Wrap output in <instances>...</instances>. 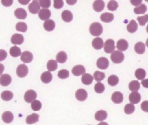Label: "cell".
<instances>
[{
	"label": "cell",
	"mask_w": 148,
	"mask_h": 125,
	"mask_svg": "<svg viewBox=\"0 0 148 125\" xmlns=\"http://www.w3.org/2000/svg\"><path fill=\"white\" fill-rule=\"evenodd\" d=\"M28 68L25 64H20L16 69L17 75L20 78H24L27 75Z\"/></svg>",
	"instance_id": "obj_4"
},
{
	"label": "cell",
	"mask_w": 148,
	"mask_h": 125,
	"mask_svg": "<svg viewBox=\"0 0 148 125\" xmlns=\"http://www.w3.org/2000/svg\"><path fill=\"white\" fill-rule=\"evenodd\" d=\"M39 115L36 113H32L28 115L26 118V123L28 124H31L36 123L39 121Z\"/></svg>",
	"instance_id": "obj_27"
},
{
	"label": "cell",
	"mask_w": 148,
	"mask_h": 125,
	"mask_svg": "<svg viewBox=\"0 0 148 125\" xmlns=\"http://www.w3.org/2000/svg\"><path fill=\"white\" fill-rule=\"evenodd\" d=\"M12 78L9 74L1 75L0 78V84L3 86H7L10 84Z\"/></svg>",
	"instance_id": "obj_18"
},
{
	"label": "cell",
	"mask_w": 148,
	"mask_h": 125,
	"mask_svg": "<svg viewBox=\"0 0 148 125\" xmlns=\"http://www.w3.org/2000/svg\"><path fill=\"white\" fill-rule=\"evenodd\" d=\"M14 16L18 19L23 20L25 19L27 16V13L26 10L23 8H17L15 10L14 12Z\"/></svg>",
	"instance_id": "obj_16"
},
{
	"label": "cell",
	"mask_w": 148,
	"mask_h": 125,
	"mask_svg": "<svg viewBox=\"0 0 148 125\" xmlns=\"http://www.w3.org/2000/svg\"><path fill=\"white\" fill-rule=\"evenodd\" d=\"M61 17L65 22L69 23L72 20L73 14L71 11L68 10H65L62 12Z\"/></svg>",
	"instance_id": "obj_22"
},
{
	"label": "cell",
	"mask_w": 148,
	"mask_h": 125,
	"mask_svg": "<svg viewBox=\"0 0 148 125\" xmlns=\"http://www.w3.org/2000/svg\"><path fill=\"white\" fill-rule=\"evenodd\" d=\"M69 75V71L67 69H65L60 70L58 72V74H57L58 77L60 79H66V78H68Z\"/></svg>",
	"instance_id": "obj_43"
},
{
	"label": "cell",
	"mask_w": 148,
	"mask_h": 125,
	"mask_svg": "<svg viewBox=\"0 0 148 125\" xmlns=\"http://www.w3.org/2000/svg\"><path fill=\"white\" fill-rule=\"evenodd\" d=\"M135 76L138 80H143L146 76V71L142 68H138L135 72Z\"/></svg>",
	"instance_id": "obj_35"
},
{
	"label": "cell",
	"mask_w": 148,
	"mask_h": 125,
	"mask_svg": "<svg viewBox=\"0 0 148 125\" xmlns=\"http://www.w3.org/2000/svg\"><path fill=\"white\" fill-rule=\"evenodd\" d=\"M9 53L11 56L13 57H17L21 56V49L17 46H14L12 47L9 50Z\"/></svg>",
	"instance_id": "obj_31"
},
{
	"label": "cell",
	"mask_w": 148,
	"mask_h": 125,
	"mask_svg": "<svg viewBox=\"0 0 148 125\" xmlns=\"http://www.w3.org/2000/svg\"><path fill=\"white\" fill-rule=\"evenodd\" d=\"M94 76L89 73H84L82 75L81 80L82 82L85 85H90L92 83Z\"/></svg>",
	"instance_id": "obj_21"
},
{
	"label": "cell",
	"mask_w": 148,
	"mask_h": 125,
	"mask_svg": "<svg viewBox=\"0 0 148 125\" xmlns=\"http://www.w3.org/2000/svg\"><path fill=\"white\" fill-rule=\"evenodd\" d=\"M72 74L75 76H80L84 74L86 72L85 68L82 65H76L74 66L72 69Z\"/></svg>",
	"instance_id": "obj_11"
},
{
	"label": "cell",
	"mask_w": 148,
	"mask_h": 125,
	"mask_svg": "<svg viewBox=\"0 0 148 125\" xmlns=\"http://www.w3.org/2000/svg\"><path fill=\"white\" fill-rule=\"evenodd\" d=\"M141 95L138 91H132L129 95V100L132 104H136L140 102Z\"/></svg>",
	"instance_id": "obj_10"
},
{
	"label": "cell",
	"mask_w": 148,
	"mask_h": 125,
	"mask_svg": "<svg viewBox=\"0 0 148 125\" xmlns=\"http://www.w3.org/2000/svg\"><path fill=\"white\" fill-rule=\"evenodd\" d=\"M47 68L49 71H54L57 68V61L54 60H50L47 63Z\"/></svg>",
	"instance_id": "obj_33"
},
{
	"label": "cell",
	"mask_w": 148,
	"mask_h": 125,
	"mask_svg": "<svg viewBox=\"0 0 148 125\" xmlns=\"http://www.w3.org/2000/svg\"><path fill=\"white\" fill-rule=\"evenodd\" d=\"M1 97L3 100H4L5 101H8L11 100L13 98V94L10 91L5 90V91H3L1 93Z\"/></svg>",
	"instance_id": "obj_32"
},
{
	"label": "cell",
	"mask_w": 148,
	"mask_h": 125,
	"mask_svg": "<svg viewBox=\"0 0 148 125\" xmlns=\"http://www.w3.org/2000/svg\"><path fill=\"white\" fill-rule=\"evenodd\" d=\"M141 109L143 111L148 112V101H144L141 104Z\"/></svg>",
	"instance_id": "obj_48"
},
{
	"label": "cell",
	"mask_w": 148,
	"mask_h": 125,
	"mask_svg": "<svg viewBox=\"0 0 148 125\" xmlns=\"http://www.w3.org/2000/svg\"><path fill=\"white\" fill-rule=\"evenodd\" d=\"M20 60L24 63L31 62L33 60V55L29 51H24L21 54Z\"/></svg>",
	"instance_id": "obj_8"
},
{
	"label": "cell",
	"mask_w": 148,
	"mask_h": 125,
	"mask_svg": "<svg viewBox=\"0 0 148 125\" xmlns=\"http://www.w3.org/2000/svg\"><path fill=\"white\" fill-rule=\"evenodd\" d=\"M77 2V1H68L67 0L66 1V2L68 5H74L75 3H76V2Z\"/></svg>",
	"instance_id": "obj_54"
},
{
	"label": "cell",
	"mask_w": 148,
	"mask_h": 125,
	"mask_svg": "<svg viewBox=\"0 0 148 125\" xmlns=\"http://www.w3.org/2000/svg\"><path fill=\"white\" fill-rule=\"evenodd\" d=\"M146 45L147 46V47H148V39L146 40Z\"/></svg>",
	"instance_id": "obj_56"
},
{
	"label": "cell",
	"mask_w": 148,
	"mask_h": 125,
	"mask_svg": "<svg viewBox=\"0 0 148 125\" xmlns=\"http://www.w3.org/2000/svg\"><path fill=\"white\" fill-rule=\"evenodd\" d=\"M64 6V2L62 0H54V7L56 9H61Z\"/></svg>",
	"instance_id": "obj_47"
},
{
	"label": "cell",
	"mask_w": 148,
	"mask_h": 125,
	"mask_svg": "<svg viewBox=\"0 0 148 125\" xmlns=\"http://www.w3.org/2000/svg\"><path fill=\"white\" fill-rule=\"evenodd\" d=\"M127 30L130 33H134L138 30V24L134 20H131L127 26Z\"/></svg>",
	"instance_id": "obj_28"
},
{
	"label": "cell",
	"mask_w": 148,
	"mask_h": 125,
	"mask_svg": "<svg viewBox=\"0 0 148 125\" xmlns=\"http://www.w3.org/2000/svg\"><path fill=\"white\" fill-rule=\"evenodd\" d=\"M124 111L125 113L127 115H130L132 113L135 111V106L132 104H127L125 105Z\"/></svg>",
	"instance_id": "obj_40"
},
{
	"label": "cell",
	"mask_w": 148,
	"mask_h": 125,
	"mask_svg": "<svg viewBox=\"0 0 148 125\" xmlns=\"http://www.w3.org/2000/svg\"><path fill=\"white\" fill-rule=\"evenodd\" d=\"M53 79L52 74L50 71L44 72L40 76V79L42 82L44 83H50Z\"/></svg>",
	"instance_id": "obj_20"
},
{
	"label": "cell",
	"mask_w": 148,
	"mask_h": 125,
	"mask_svg": "<svg viewBox=\"0 0 148 125\" xmlns=\"http://www.w3.org/2000/svg\"><path fill=\"white\" fill-rule=\"evenodd\" d=\"M109 62L108 60L104 57L99 58L96 62L97 67L101 69H106L109 66Z\"/></svg>",
	"instance_id": "obj_6"
},
{
	"label": "cell",
	"mask_w": 148,
	"mask_h": 125,
	"mask_svg": "<svg viewBox=\"0 0 148 125\" xmlns=\"http://www.w3.org/2000/svg\"><path fill=\"white\" fill-rule=\"evenodd\" d=\"M75 97L77 100L83 101L87 98V93L84 89H79L76 91Z\"/></svg>",
	"instance_id": "obj_12"
},
{
	"label": "cell",
	"mask_w": 148,
	"mask_h": 125,
	"mask_svg": "<svg viewBox=\"0 0 148 125\" xmlns=\"http://www.w3.org/2000/svg\"><path fill=\"white\" fill-rule=\"evenodd\" d=\"M111 99L114 103L120 104L123 101V95L120 91H115L112 94Z\"/></svg>",
	"instance_id": "obj_14"
},
{
	"label": "cell",
	"mask_w": 148,
	"mask_h": 125,
	"mask_svg": "<svg viewBox=\"0 0 148 125\" xmlns=\"http://www.w3.org/2000/svg\"><path fill=\"white\" fill-rule=\"evenodd\" d=\"M7 56V53L5 50H0V61H2L4 59L6 58Z\"/></svg>",
	"instance_id": "obj_49"
},
{
	"label": "cell",
	"mask_w": 148,
	"mask_h": 125,
	"mask_svg": "<svg viewBox=\"0 0 148 125\" xmlns=\"http://www.w3.org/2000/svg\"><path fill=\"white\" fill-rule=\"evenodd\" d=\"M108 116L107 112L104 110L98 111L95 114V119L98 121H102L106 119Z\"/></svg>",
	"instance_id": "obj_26"
},
{
	"label": "cell",
	"mask_w": 148,
	"mask_h": 125,
	"mask_svg": "<svg viewBox=\"0 0 148 125\" xmlns=\"http://www.w3.org/2000/svg\"><path fill=\"white\" fill-rule=\"evenodd\" d=\"M134 50L138 54H143L145 52V45L142 42H138L135 45Z\"/></svg>",
	"instance_id": "obj_29"
},
{
	"label": "cell",
	"mask_w": 148,
	"mask_h": 125,
	"mask_svg": "<svg viewBox=\"0 0 148 125\" xmlns=\"http://www.w3.org/2000/svg\"><path fill=\"white\" fill-rule=\"evenodd\" d=\"M37 97V94L35 91L33 90H29L27 91L24 94V100L28 103H31L35 100Z\"/></svg>",
	"instance_id": "obj_5"
},
{
	"label": "cell",
	"mask_w": 148,
	"mask_h": 125,
	"mask_svg": "<svg viewBox=\"0 0 148 125\" xmlns=\"http://www.w3.org/2000/svg\"><path fill=\"white\" fill-rule=\"evenodd\" d=\"M94 90L97 93L101 94L105 90V86L101 82H97L94 86Z\"/></svg>",
	"instance_id": "obj_41"
},
{
	"label": "cell",
	"mask_w": 148,
	"mask_h": 125,
	"mask_svg": "<svg viewBox=\"0 0 148 125\" xmlns=\"http://www.w3.org/2000/svg\"><path fill=\"white\" fill-rule=\"evenodd\" d=\"M24 38L20 34H14L10 39L11 43L14 45H21L23 43Z\"/></svg>",
	"instance_id": "obj_9"
},
{
	"label": "cell",
	"mask_w": 148,
	"mask_h": 125,
	"mask_svg": "<svg viewBox=\"0 0 148 125\" xmlns=\"http://www.w3.org/2000/svg\"><path fill=\"white\" fill-rule=\"evenodd\" d=\"M31 107L33 111H39L42 108V103L39 100H35L32 102H31Z\"/></svg>",
	"instance_id": "obj_42"
},
{
	"label": "cell",
	"mask_w": 148,
	"mask_h": 125,
	"mask_svg": "<svg viewBox=\"0 0 148 125\" xmlns=\"http://www.w3.org/2000/svg\"><path fill=\"white\" fill-rule=\"evenodd\" d=\"M94 79L97 81V82H100L101 80H102L105 77V75L104 72H100L99 71H96L94 73Z\"/></svg>",
	"instance_id": "obj_39"
},
{
	"label": "cell",
	"mask_w": 148,
	"mask_h": 125,
	"mask_svg": "<svg viewBox=\"0 0 148 125\" xmlns=\"http://www.w3.org/2000/svg\"><path fill=\"white\" fill-rule=\"evenodd\" d=\"M146 31H147V32L148 33V24H147V25L146 27Z\"/></svg>",
	"instance_id": "obj_57"
},
{
	"label": "cell",
	"mask_w": 148,
	"mask_h": 125,
	"mask_svg": "<svg viewBox=\"0 0 148 125\" xmlns=\"http://www.w3.org/2000/svg\"><path fill=\"white\" fill-rule=\"evenodd\" d=\"M39 2L40 6L45 9H47L51 5V1L50 0H40Z\"/></svg>",
	"instance_id": "obj_46"
},
{
	"label": "cell",
	"mask_w": 148,
	"mask_h": 125,
	"mask_svg": "<svg viewBox=\"0 0 148 125\" xmlns=\"http://www.w3.org/2000/svg\"><path fill=\"white\" fill-rule=\"evenodd\" d=\"M147 10V7L145 4H141L140 5L136 7L134 9V12L136 14H144Z\"/></svg>",
	"instance_id": "obj_37"
},
{
	"label": "cell",
	"mask_w": 148,
	"mask_h": 125,
	"mask_svg": "<svg viewBox=\"0 0 148 125\" xmlns=\"http://www.w3.org/2000/svg\"><path fill=\"white\" fill-rule=\"evenodd\" d=\"M115 49L114 41L112 39H107L104 43V51L106 53H112Z\"/></svg>",
	"instance_id": "obj_3"
},
{
	"label": "cell",
	"mask_w": 148,
	"mask_h": 125,
	"mask_svg": "<svg viewBox=\"0 0 148 125\" xmlns=\"http://www.w3.org/2000/svg\"><path fill=\"white\" fill-rule=\"evenodd\" d=\"M141 84L144 87L148 88V79L142 80V81L141 82Z\"/></svg>",
	"instance_id": "obj_52"
},
{
	"label": "cell",
	"mask_w": 148,
	"mask_h": 125,
	"mask_svg": "<svg viewBox=\"0 0 148 125\" xmlns=\"http://www.w3.org/2000/svg\"><path fill=\"white\" fill-rule=\"evenodd\" d=\"M110 59L112 62L116 64H119L121 63L124 59V54L119 51V50H116L114 51L110 56Z\"/></svg>",
	"instance_id": "obj_2"
},
{
	"label": "cell",
	"mask_w": 148,
	"mask_h": 125,
	"mask_svg": "<svg viewBox=\"0 0 148 125\" xmlns=\"http://www.w3.org/2000/svg\"><path fill=\"white\" fill-rule=\"evenodd\" d=\"M119 78L115 75H112L108 79V83L111 86H114L119 83Z\"/></svg>",
	"instance_id": "obj_36"
},
{
	"label": "cell",
	"mask_w": 148,
	"mask_h": 125,
	"mask_svg": "<svg viewBox=\"0 0 148 125\" xmlns=\"http://www.w3.org/2000/svg\"><path fill=\"white\" fill-rule=\"evenodd\" d=\"M128 87L132 91H137L140 89V83L137 80H132L129 83Z\"/></svg>",
	"instance_id": "obj_34"
},
{
	"label": "cell",
	"mask_w": 148,
	"mask_h": 125,
	"mask_svg": "<svg viewBox=\"0 0 148 125\" xmlns=\"http://www.w3.org/2000/svg\"><path fill=\"white\" fill-rule=\"evenodd\" d=\"M130 2H131V4H132V5L135 6L137 7L138 5H140V4H141L142 1V0H137V1L134 0V1H131Z\"/></svg>",
	"instance_id": "obj_51"
},
{
	"label": "cell",
	"mask_w": 148,
	"mask_h": 125,
	"mask_svg": "<svg viewBox=\"0 0 148 125\" xmlns=\"http://www.w3.org/2000/svg\"><path fill=\"white\" fill-rule=\"evenodd\" d=\"M56 27L55 22L53 20L49 19L46 20L43 24V27L45 30L47 31H53Z\"/></svg>",
	"instance_id": "obj_23"
},
{
	"label": "cell",
	"mask_w": 148,
	"mask_h": 125,
	"mask_svg": "<svg viewBox=\"0 0 148 125\" xmlns=\"http://www.w3.org/2000/svg\"><path fill=\"white\" fill-rule=\"evenodd\" d=\"M67 60V54L64 51H61L57 54L56 60L60 63H64Z\"/></svg>",
	"instance_id": "obj_30"
},
{
	"label": "cell",
	"mask_w": 148,
	"mask_h": 125,
	"mask_svg": "<svg viewBox=\"0 0 148 125\" xmlns=\"http://www.w3.org/2000/svg\"><path fill=\"white\" fill-rule=\"evenodd\" d=\"M92 7L95 11L97 12H100L103 10L105 8V3L102 0L95 1L93 3Z\"/></svg>",
	"instance_id": "obj_19"
},
{
	"label": "cell",
	"mask_w": 148,
	"mask_h": 125,
	"mask_svg": "<svg viewBox=\"0 0 148 125\" xmlns=\"http://www.w3.org/2000/svg\"><path fill=\"white\" fill-rule=\"evenodd\" d=\"M116 47L117 49L120 52L125 51L128 47V43L126 40L121 39L117 41Z\"/></svg>",
	"instance_id": "obj_17"
},
{
	"label": "cell",
	"mask_w": 148,
	"mask_h": 125,
	"mask_svg": "<svg viewBox=\"0 0 148 125\" xmlns=\"http://www.w3.org/2000/svg\"><path fill=\"white\" fill-rule=\"evenodd\" d=\"M107 8L109 10L114 11L118 8V3L116 1H110L107 5Z\"/></svg>",
	"instance_id": "obj_44"
},
{
	"label": "cell",
	"mask_w": 148,
	"mask_h": 125,
	"mask_svg": "<svg viewBox=\"0 0 148 125\" xmlns=\"http://www.w3.org/2000/svg\"><path fill=\"white\" fill-rule=\"evenodd\" d=\"M89 31L92 35L98 36L102 33L103 27L99 23L95 22L90 25Z\"/></svg>",
	"instance_id": "obj_1"
},
{
	"label": "cell",
	"mask_w": 148,
	"mask_h": 125,
	"mask_svg": "<svg viewBox=\"0 0 148 125\" xmlns=\"http://www.w3.org/2000/svg\"><path fill=\"white\" fill-rule=\"evenodd\" d=\"M137 20L139 22V24L141 26H144L147 22H148V14L144 15L143 16L138 17Z\"/></svg>",
	"instance_id": "obj_45"
},
{
	"label": "cell",
	"mask_w": 148,
	"mask_h": 125,
	"mask_svg": "<svg viewBox=\"0 0 148 125\" xmlns=\"http://www.w3.org/2000/svg\"><path fill=\"white\" fill-rule=\"evenodd\" d=\"M13 1H9V0H8V1H3V0H2V1H1V3H2V4L3 5V6H11L12 5V3H13Z\"/></svg>",
	"instance_id": "obj_50"
},
{
	"label": "cell",
	"mask_w": 148,
	"mask_h": 125,
	"mask_svg": "<svg viewBox=\"0 0 148 125\" xmlns=\"http://www.w3.org/2000/svg\"><path fill=\"white\" fill-rule=\"evenodd\" d=\"M18 2L21 3V5H25L27 4H28L29 2V0H26V1H23V0H18Z\"/></svg>",
	"instance_id": "obj_53"
},
{
	"label": "cell",
	"mask_w": 148,
	"mask_h": 125,
	"mask_svg": "<svg viewBox=\"0 0 148 125\" xmlns=\"http://www.w3.org/2000/svg\"><path fill=\"white\" fill-rule=\"evenodd\" d=\"M16 29L18 31L25 32L27 30V25L24 22H18L16 25Z\"/></svg>",
	"instance_id": "obj_38"
},
{
	"label": "cell",
	"mask_w": 148,
	"mask_h": 125,
	"mask_svg": "<svg viewBox=\"0 0 148 125\" xmlns=\"http://www.w3.org/2000/svg\"><path fill=\"white\" fill-rule=\"evenodd\" d=\"M2 119L6 123H10L13 120V115L10 111H6L2 114Z\"/></svg>",
	"instance_id": "obj_24"
},
{
	"label": "cell",
	"mask_w": 148,
	"mask_h": 125,
	"mask_svg": "<svg viewBox=\"0 0 148 125\" xmlns=\"http://www.w3.org/2000/svg\"><path fill=\"white\" fill-rule=\"evenodd\" d=\"M40 5L39 4V1L34 0L28 6L29 11L32 14H36L37 13H39L40 10Z\"/></svg>",
	"instance_id": "obj_7"
},
{
	"label": "cell",
	"mask_w": 148,
	"mask_h": 125,
	"mask_svg": "<svg viewBox=\"0 0 148 125\" xmlns=\"http://www.w3.org/2000/svg\"><path fill=\"white\" fill-rule=\"evenodd\" d=\"M100 19L103 22L110 23L114 19V15L113 13L106 12L101 15Z\"/></svg>",
	"instance_id": "obj_25"
},
{
	"label": "cell",
	"mask_w": 148,
	"mask_h": 125,
	"mask_svg": "<svg viewBox=\"0 0 148 125\" xmlns=\"http://www.w3.org/2000/svg\"><path fill=\"white\" fill-rule=\"evenodd\" d=\"M98 125H108V124L106 123V122H101V123H98Z\"/></svg>",
	"instance_id": "obj_55"
},
{
	"label": "cell",
	"mask_w": 148,
	"mask_h": 125,
	"mask_svg": "<svg viewBox=\"0 0 148 125\" xmlns=\"http://www.w3.org/2000/svg\"><path fill=\"white\" fill-rule=\"evenodd\" d=\"M38 16L42 20H47L51 16V12L49 9L43 8L38 13Z\"/></svg>",
	"instance_id": "obj_13"
},
{
	"label": "cell",
	"mask_w": 148,
	"mask_h": 125,
	"mask_svg": "<svg viewBox=\"0 0 148 125\" xmlns=\"http://www.w3.org/2000/svg\"><path fill=\"white\" fill-rule=\"evenodd\" d=\"M92 46L96 50L101 49L104 46V43L102 38L97 37L92 41Z\"/></svg>",
	"instance_id": "obj_15"
}]
</instances>
